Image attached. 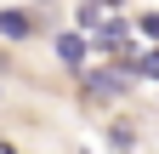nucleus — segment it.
Wrapping results in <instances>:
<instances>
[{
  "label": "nucleus",
  "mask_w": 159,
  "mask_h": 154,
  "mask_svg": "<svg viewBox=\"0 0 159 154\" xmlns=\"http://www.w3.org/2000/svg\"><path fill=\"white\" fill-rule=\"evenodd\" d=\"M57 57L63 63H85V40L80 34H57Z\"/></svg>",
  "instance_id": "obj_1"
},
{
  "label": "nucleus",
  "mask_w": 159,
  "mask_h": 154,
  "mask_svg": "<svg viewBox=\"0 0 159 154\" xmlns=\"http://www.w3.org/2000/svg\"><path fill=\"white\" fill-rule=\"evenodd\" d=\"M136 74H148V80H159V51H148L142 63H136Z\"/></svg>",
  "instance_id": "obj_5"
},
{
  "label": "nucleus",
  "mask_w": 159,
  "mask_h": 154,
  "mask_svg": "<svg viewBox=\"0 0 159 154\" xmlns=\"http://www.w3.org/2000/svg\"><path fill=\"white\" fill-rule=\"evenodd\" d=\"M0 34H6V40H23V34H29V17L23 12H0Z\"/></svg>",
  "instance_id": "obj_2"
},
{
  "label": "nucleus",
  "mask_w": 159,
  "mask_h": 154,
  "mask_svg": "<svg viewBox=\"0 0 159 154\" xmlns=\"http://www.w3.org/2000/svg\"><path fill=\"white\" fill-rule=\"evenodd\" d=\"M97 46H102V51L125 46V23H102V29H97Z\"/></svg>",
  "instance_id": "obj_3"
},
{
  "label": "nucleus",
  "mask_w": 159,
  "mask_h": 154,
  "mask_svg": "<svg viewBox=\"0 0 159 154\" xmlns=\"http://www.w3.org/2000/svg\"><path fill=\"white\" fill-rule=\"evenodd\" d=\"M85 86H91V91H102V97H114V91H119V86H125V80H119V74H91V80H85Z\"/></svg>",
  "instance_id": "obj_4"
}]
</instances>
